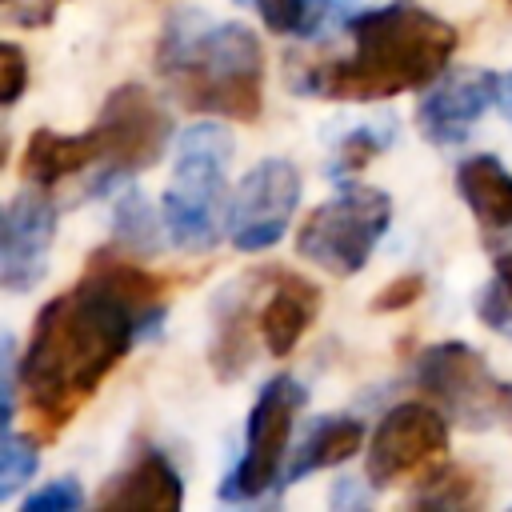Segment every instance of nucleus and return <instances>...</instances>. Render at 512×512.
I'll return each instance as SVG.
<instances>
[{"mask_svg": "<svg viewBox=\"0 0 512 512\" xmlns=\"http://www.w3.org/2000/svg\"><path fill=\"white\" fill-rule=\"evenodd\" d=\"M252 276L224 288V296L216 300L212 312V340H208V364L216 372V380L232 384L244 376V368L252 364L256 352V304H252Z\"/></svg>", "mask_w": 512, "mask_h": 512, "instance_id": "14", "label": "nucleus"}, {"mask_svg": "<svg viewBox=\"0 0 512 512\" xmlns=\"http://www.w3.org/2000/svg\"><path fill=\"white\" fill-rule=\"evenodd\" d=\"M300 204V172L296 164L268 156L252 172H244L232 204H228V236L240 252H264L284 232Z\"/></svg>", "mask_w": 512, "mask_h": 512, "instance_id": "10", "label": "nucleus"}, {"mask_svg": "<svg viewBox=\"0 0 512 512\" xmlns=\"http://www.w3.org/2000/svg\"><path fill=\"white\" fill-rule=\"evenodd\" d=\"M496 104H500V112L512 120V72L500 76V100H496Z\"/></svg>", "mask_w": 512, "mask_h": 512, "instance_id": "30", "label": "nucleus"}, {"mask_svg": "<svg viewBox=\"0 0 512 512\" xmlns=\"http://www.w3.org/2000/svg\"><path fill=\"white\" fill-rule=\"evenodd\" d=\"M388 144V132L380 136L376 132V124H364V128H352L340 144H336V156H332V164H328V176H336V180H348V176H356L380 148Z\"/></svg>", "mask_w": 512, "mask_h": 512, "instance_id": "23", "label": "nucleus"}, {"mask_svg": "<svg viewBox=\"0 0 512 512\" xmlns=\"http://www.w3.org/2000/svg\"><path fill=\"white\" fill-rule=\"evenodd\" d=\"M92 128L100 136V168H104L88 188L92 196L116 180H132L136 172L152 168L172 136V120L164 104L144 84L112 88Z\"/></svg>", "mask_w": 512, "mask_h": 512, "instance_id": "8", "label": "nucleus"}, {"mask_svg": "<svg viewBox=\"0 0 512 512\" xmlns=\"http://www.w3.org/2000/svg\"><path fill=\"white\" fill-rule=\"evenodd\" d=\"M84 504V492H80V484L76 480H52V484H44L40 492H32L28 500H24V512H76Z\"/></svg>", "mask_w": 512, "mask_h": 512, "instance_id": "24", "label": "nucleus"}, {"mask_svg": "<svg viewBox=\"0 0 512 512\" xmlns=\"http://www.w3.org/2000/svg\"><path fill=\"white\" fill-rule=\"evenodd\" d=\"M360 448H364V424L356 416H328V420L312 424V432L300 440L292 464L284 468V484H296L320 468H336V464L352 460Z\"/></svg>", "mask_w": 512, "mask_h": 512, "instance_id": "18", "label": "nucleus"}, {"mask_svg": "<svg viewBox=\"0 0 512 512\" xmlns=\"http://www.w3.org/2000/svg\"><path fill=\"white\" fill-rule=\"evenodd\" d=\"M476 316H480L492 332H500V336L512 340V296L500 288V280H492V284L476 296Z\"/></svg>", "mask_w": 512, "mask_h": 512, "instance_id": "26", "label": "nucleus"}, {"mask_svg": "<svg viewBox=\"0 0 512 512\" xmlns=\"http://www.w3.org/2000/svg\"><path fill=\"white\" fill-rule=\"evenodd\" d=\"M500 100V76L480 68L448 72L440 84H432L416 104V128L428 144L452 148L468 140L472 124Z\"/></svg>", "mask_w": 512, "mask_h": 512, "instance_id": "11", "label": "nucleus"}, {"mask_svg": "<svg viewBox=\"0 0 512 512\" xmlns=\"http://www.w3.org/2000/svg\"><path fill=\"white\" fill-rule=\"evenodd\" d=\"M304 400L308 392L292 376H272L260 388L248 412V428H244V456L224 476L220 500H260L268 488L284 484V452H288Z\"/></svg>", "mask_w": 512, "mask_h": 512, "instance_id": "7", "label": "nucleus"}, {"mask_svg": "<svg viewBox=\"0 0 512 512\" xmlns=\"http://www.w3.org/2000/svg\"><path fill=\"white\" fill-rule=\"evenodd\" d=\"M40 468V456H36V440L32 436H20L12 428H4V444H0V500H12L16 488L24 480H32V472Z\"/></svg>", "mask_w": 512, "mask_h": 512, "instance_id": "21", "label": "nucleus"}, {"mask_svg": "<svg viewBox=\"0 0 512 512\" xmlns=\"http://www.w3.org/2000/svg\"><path fill=\"white\" fill-rule=\"evenodd\" d=\"M100 164V136L96 128L80 132V136H60L52 128H36L24 144V160H20V172L32 188H52L84 168Z\"/></svg>", "mask_w": 512, "mask_h": 512, "instance_id": "16", "label": "nucleus"}, {"mask_svg": "<svg viewBox=\"0 0 512 512\" xmlns=\"http://www.w3.org/2000/svg\"><path fill=\"white\" fill-rule=\"evenodd\" d=\"M448 448V416L444 408H432L424 400H404L384 412L376 424L368 452H364V476L372 488H392L400 480H428L440 468V456Z\"/></svg>", "mask_w": 512, "mask_h": 512, "instance_id": "9", "label": "nucleus"}, {"mask_svg": "<svg viewBox=\"0 0 512 512\" xmlns=\"http://www.w3.org/2000/svg\"><path fill=\"white\" fill-rule=\"evenodd\" d=\"M56 236V204L36 192H20L4 208L0 224V284L8 292H28L48 268V244Z\"/></svg>", "mask_w": 512, "mask_h": 512, "instance_id": "12", "label": "nucleus"}, {"mask_svg": "<svg viewBox=\"0 0 512 512\" xmlns=\"http://www.w3.org/2000/svg\"><path fill=\"white\" fill-rule=\"evenodd\" d=\"M268 276V296L256 312V324H260V344L268 348V356H288L300 336L312 328L324 296L320 288L300 276V272H288V268H264Z\"/></svg>", "mask_w": 512, "mask_h": 512, "instance_id": "13", "label": "nucleus"}, {"mask_svg": "<svg viewBox=\"0 0 512 512\" xmlns=\"http://www.w3.org/2000/svg\"><path fill=\"white\" fill-rule=\"evenodd\" d=\"M116 236L124 240L128 252H152L160 240V224L136 188H128L116 204Z\"/></svg>", "mask_w": 512, "mask_h": 512, "instance_id": "20", "label": "nucleus"}, {"mask_svg": "<svg viewBox=\"0 0 512 512\" xmlns=\"http://www.w3.org/2000/svg\"><path fill=\"white\" fill-rule=\"evenodd\" d=\"M100 508H152V512H176L184 504V484L172 460L156 448L136 452L128 468H120L96 496Z\"/></svg>", "mask_w": 512, "mask_h": 512, "instance_id": "15", "label": "nucleus"}, {"mask_svg": "<svg viewBox=\"0 0 512 512\" xmlns=\"http://www.w3.org/2000/svg\"><path fill=\"white\" fill-rule=\"evenodd\" d=\"M264 28L276 36H320L336 16H344V0H252Z\"/></svg>", "mask_w": 512, "mask_h": 512, "instance_id": "19", "label": "nucleus"}, {"mask_svg": "<svg viewBox=\"0 0 512 512\" xmlns=\"http://www.w3.org/2000/svg\"><path fill=\"white\" fill-rule=\"evenodd\" d=\"M348 32L352 56L312 64L296 80L304 96L356 104L392 100L400 92L432 84L456 52V28L408 0L348 16Z\"/></svg>", "mask_w": 512, "mask_h": 512, "instance_id": "2", "label": "nucleus"}, {"mask_svg": "<svg viewBox=\"0 0 512 512\" xmlns=\"http://www.w3.org/2000/svg\"><path fill=\"white\" fill-rule=\"evenodd\" d=\"M456 192L488 232L512 228V172L496 156H468L456 168Z\"/></svg>", "mask_w": 512, "mask_h": 512, "instance_id": "17", "label": "nucleus"}, {"mask_svg": "<svg viewBox=\"0 0 512 512\" xmlns=\"http://www.w3.org/2000/svg\"><path fill=\"white\" fill-rule=\"evenodd\" d=\"M496 280H500V288L512 296V252H496Z\"/></svg>", "mask_w": 512, "mask_h": 512, "instance_id": "29", "label": "nucleus"}, {"mask_svg": "<svg viewBox=\"0 0 512 512\" xmlns=\"http://www.w3.org/2000/svg\"><path fill=\"white\" fill-rule=\"evenodd\" d=\"M392 200L368 184H344L328 204L312 208L296 232V252L332 276H356L388 232Z\"/></svg>", "mask_w": 512, "mask_h": 512, "instance_id": "5", "label": "nucleus"}, {"mask_svg": "<svg viewBox=\"0 0 512 512\" xmlns=\"http://www.w3.org/2000/svg\"><path fill=\"white\" fill-rule=\"evenodd\" d=\"M232 136L224 124H192L176 140L172 184L160 200L168 240L184 252L216 248L224 232V192H228Z\"/></svg>", "mask_w": 512, "mask_h": 512, "instance_id": "4", "label": "nucleus"}, {"mask_svg": "<svg viewBox=\"0 0 512 512\" xmlns=\"http://www.w3.org/2000/svg\"><path fill=\"white\" fill-rule=\"evenodd\" d=\"M0 72H4V88H0V100L4 108H12L20 96H24V84H28V60L20 52V44H4L0 48Z\"/></svg>", "mask_w": 512, "mask_h": 512, "instance_id": "27", "label": "nucleus"}, {"mask_svg": "<svg viewBox=\"0 0 512 512\" xmlns=\"http://www.w3.org/2000/svg\"><path fill=\"white\" fill-rule=\"evenodd\" d=\"M156 72L188 112L252 124L264 108V48L236 20L172 12L156 40Z\"/></svg>", "mask_w": 512, "mask_h": 512, "instance_id": "3", "label": "nucleus"}, {"mask_svg": "<svg viewBox=\"0 0 512 512\" xmlns=\"http://www.w3.org/2000/svg\"><path fill=\"white\" fill-rule=\"evenodd\" d=\"M416 384L444 408V416L460 420L464 428L512 424V384L500 380L464 340L424 348L416 360Z\"/></svg>", "mask_w": 512, "mask_h": 512, "instance_id": "6", "label": "nucleus"}, {"mask_svg": "<svg viewBox=\"0 0 512 512\" xmlns=\"http://www.w3.org/2000/svg\"><path fill=\"white\" fill-rule=\"evenodd\" d=\"M428 492L416 496V504H440V508H460V504H472L480 496V476L468 472V468H436L428 480Z\"/></svg>", "mask_w": 512, "mask_h": 512, "instance_id": "22", "label": "nucleus"}, {"mask_svg": "<svg viewBox=\"0 0 512 512\" xmlns=\"http://www.w3.org/2000/svg\"><path fill=\"white\" fill-rule=\"evenodd\" d=\"M168 284V276L100 248L80 280L36 312L20 356V388L40 440H56L132 344L160 324Z\"/></svg>", "mask_w": 512, "mask_h": 512, "instance_id": "1", "label": "nucleus"}, {"mask_svg": "<svg viewBox=\"0 0 512 512\" xmlns=\"http://www.w3.org/2000/svg\"><path fill=\"white\" fill-rule=\"evenodd\" d=\"M420 296H424V276H420V272H404V276H396L384 292H376L368 308H372V312H404V308H412Z\"/></svg>", "mask_w": 512, "mask_h": 512, "instance_id": "25", "label": "nucleus"}, {"mask_svg": "<svg viewBox=\"0 0 512 512\" xmlns=\"http://www.w3.org/2000/svg\"><path fill=\"white\" fill-rule=\"evenodd\" d=\"M52 12H56V0H4V16L12 24H24V28L52 24Z\"/></svg>", "mask_w": 512, "mask_h": 512, "instance_id": "28", "label": "nucleus"}]
</instances>
